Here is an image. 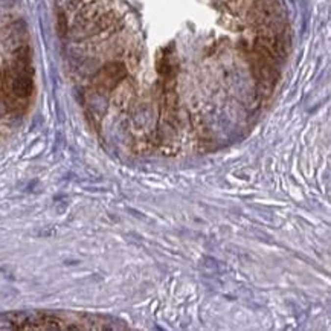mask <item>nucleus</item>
Here are the masks:
<instances>
[{"instance_id":"nucleus-5","label":"nucleus","mask_w":331,"mask_h":331,"mask_svg":"<svg viewBox=\"0 0 331 331\" xmlns=\"http://www.w3.org/2000/svg\"><path fill=\"white\" fill-rule=\"evenodd\" d=\"M69 5H71V8H76L79 5V0H69Z\"/></svg>"},{"instance_id":"nucleus-3","label":"nucleus","mask_w":331,"mask_h":331,"mask_svg":"<svg viewBox=\"0 0 331 331\" xmlns=\"http://www.w3.org/2000/svg\"><path fill=\"white\" fill-rule=\"evenodd\" d=\"M100 11H101V8H100L98 3H89V5H86L84 8L79 11L78 16H76V20H75L76 27H84L89 23L96 22V20L100 19Z\"/></svg>"},{"instance_id":"nucleus-2","label":"nucleus","mask_w":331,"mask_h":331,"mask_svg":"<svg viewBox=\"0 0 331 331\" xmlns=\"http://www.w3.org/2000/svg\"><path fill=\"white\" fill-rule=\"evenodd\" d=\"M32 89H34V84H32L31 75L16 74V76L12 79V84H11V90L17 98H27V96H31Z\"/></svg>"},{"instance_id":"nucleus-1","label":"nucleus","mask_w":331,"mask_h":331,"mask_svg":"<svg viewBox=\"0 0 331 331\" xmlns=\"http://www.w3.org/2000/svg\"><path fill=\"white\" fill-rule=\"evenodd\" d=\"M124 75H126V71H124V67L121 64H116V63L108 64L100 72L98 84L105 89H112L118 84L119 79L124 78Z\"/></svg>"},{"instance_id":"nucleus-4","label":"nucleus","mask_w":331,"mask_h":331,"mask_svg":"<svg viewBox=\"0 0 331 331\" xmlns=\"http://www.w3.org/2000/svg\"><path fill=\"white\" fill-rule=\"evenodd\" d=\"M58 32H60L61 37L66 35V32H67V20H66V16L63 12L58 14Z\"/></svg>"}]
</instances>
